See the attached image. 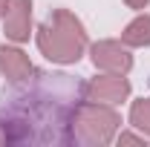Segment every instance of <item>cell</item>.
I'll list each match as a JSON object with an SVG mask.
<instances>
[{
    "mask_svg": "<svg viewBox=\"0 0 150 147\" xmlns=\"http://www.w3.org/2000/svg\"><path fill=\"white\" fill-rule=\"evenodd\" d=\"M40 46H43V52L52 61H75L78 52H81V46H84V32H81V26L75 20L69 23V29H64V32H52L49 26H43Z\"/></svg>",
    "mask_w": 150,
    "mask_h": 147,
    "instance_id": "obj_1",
    "label": "cell"
},
{
    "mask_svg": "<svg viewBox=\"0 0 150 147\" xmlns=\"http://www.w3.org/2000/svg\"><path fill=\"white\" fill-rule=\"evenodd\" d=\"M29 9H32L29 0H12V9L6 15V26H9V35L15 40L29 37Z\"/></svg>",
    "mask_w": 150,
    "mask_h": 147,
    "instance_id": "obj_2",
    "label": "cell"
},
{
    "mask_svg": "<svg viewBox=\"0 0 150 147\" xmlns=\"http://www.w3.org/2000/svg\"><path fill=\"white\" fill-rule=\"evenodd\" d=\"M0 69H3V72H12L15 78H18L20 72L29 69V61H26L23 52H18V49H6V46H0Z\"/></svg>",
    "mask_w": 150,
    "mask_h": 147,
    "instance_id": "obj_3",
    "label": "cell"
},
{
    "mask_svg": "<svg viewBox=\"0 0 150 147\" xmlns=\"http://www.w3.org/2000/svg\"><path fill=\"white\" fill-rule=\"evenodd\" d=\"M95 64H115L118 69H127L130 66V58L127 55L118 58V49L112 43H101V46H95Z\"/></svg>",
    "mask_w": 150,
    "mask_h": 147,
    "instance_id": "obj_4",
    "label": "cell"
},
{
    "mask_svg": "<svg viewBox=\"0 0 150 147\" xmlns=\"http://www.w3.org/2000/svg\"><path fill=\"white\" fill-rule=\"evenodd\" d=\"M124 40H127V43H136V46L150 43V18L133 20L130 26H127V32H124Z\"/></svg>",
    "mask_w": 150,
    "mask_h": 147,
    "instance_id": "obj_5",
    "label": "cell"
},
{
    "mask_svg": "<svg viewBox=\"0 0 150 147\" xmlns=\"http://www.w3.org/2000/svg\"><path fill=\"white\" fill-rule=\"evenodd\" d=\"M127 3H130V6H136V9H139V6H144L147 0H127Z\"/></svg>",
    "mask_w": 150,
    "mask_h": 147,
    "instance_id": "obj_6",
    "label": "cell"
},
{
    "mask_svg": "<svg viewBox=\"0 0 150 147\" xmlns=\"http://www.w3.org/2000/svg\"><path fill=\"white\" fill-rule=\"evenodd\" d=\"M3 6H6V0H0V12H3Z\"/></svg>",
    "mask_w": 150,
    "mask_h": 147,
    "instance_id": "obj_7",
    "label": "cell"
}]
</instances>
